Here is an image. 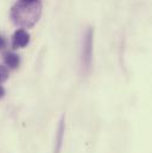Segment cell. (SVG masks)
<instances>
[{"label":"cell","mask_w":152,"mask_h":153,"mask_svg":"<svg viewBox=\"0 0 152 153\" xmlns=\"http://www.w3.org/2000/svg\"><path fill=\"white\" fill-rule=\"evenodd\" d=\"M40 13L39 0H18L11 10V18L14 25L20 29H29L38 22Z\"/></svg>","instance_id":"cell-1"},{"label":"cell","mask_w":152,"mask_h":153,"mask_svg":"<svg viewBox=\"0 0 152 153\" xmlns=\"http://www.w3.org/2000/svg\"><path fill=\"white\" fill-rule=\"evenodd\" d=\"M93 29H89L87 35L84 36L83 45H82V52H81V63L84 71H89L92 67L93 61Z\"/></svg>","instance_id":"cell-2"},{"label":"cell","mask_w":152,"mask_h":153,"mask_svg":"<svg viewBox=\"0 0 152 153\" xmlns=\"http://www.w3.org/2000/svg\"><path fill=\"white\" fill-rule=\"evenodd\" d=\"M30 42V35L24 29H18L12 36V48L20 49L25 48Z\"/></svg>","instance_id":"cell-3"},{"label":"cell","mask_w":152,"mask_h":153,"mask_svg":"<svg viewBox=\"0 0 152 153\" xmlns=\"http://www.w3.org/2000/svg\"><path fill=\"white\" fill-rule=\"evenodd\" d=\"M64 133H66V117L62 115L60 120V125L57 128L56 133V139H55V147H54V153H60L63 146V140H64Z\"/></svg>","instance_id":"cell-4"},{"label":"cell","mask_w":152,"mask_h":153,"mask_svg":"<svg viewBox=\"0 0 152 153\" xmlns=\"http://www.w3.org/2000/svg\"><path fill=\"white\" fill-rule=\"evenodd\" d=\"M4 62H5L6 67H8L11 69H17L20 64V58L14 52H6L4 55Z\"/></svg>","instance_id":"cell-5"},{"label":"cell","mask_w":152,"mask_h":153,"mask_svg":"<svg viewBox=\"0 0 152 153\" xmlns=\"http://www.w3.org/2000/svg\"><path fill=\"white\" fill-rule=\"evenodd\" d=\"M8 78V69L4 65H0V83L5 82Z\"/></svg>","instance_id":"cell-6"},{"label":"cell","mask_w":152,"mask_h":153,"mask_svg":"<svg viewBox=\"0 0 152 153\" xmlns=\"http://www.w3.org/2000/svg\"><path fill=\"white\" fill-rule=\"evenodd\" d=\"M5 46H6V39L0 35V50H2Z\"/></svg>","instance_id":"cell-7"},{"label":"cell","mask_w":152,"mask_h":153,"mask_svg":"<svg viewBox=\"0 0 152 153\" xmlns=\"http://www.w3.org/2000/svg\"><path fill=\"white\" fill-rule=\"evenodd\" d=\"M4 95H5V89H4V87L0 84V99L4 97Z\"/></svg>","instance_id":"cell-8"}]
</instances>
